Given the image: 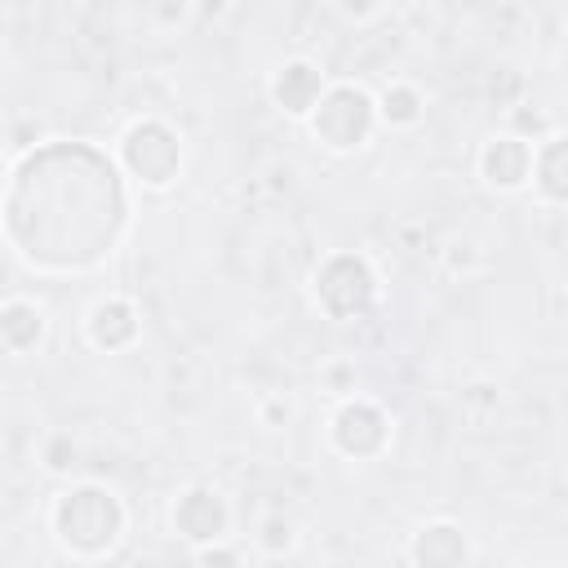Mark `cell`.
Segmentation results:
<instances>
[{
    "mask_svg": "<svg viewBox=\"0 0 568 568\" xmlns=\"http://www.w3.org/2000/svg\"><path fill=\"white\" fill-rule=\"evenodd\" d=\"M84 337H89V346L102 351V355H124V351H133L138 337H142V315H138V306H133L129 297L106 293V297H98V302L84 311Z\"/></svg>",
    "mask_w": 568,
    "mask_h": 568,
    "instance_id": "9c48e42d",
    "label": "cell"
},
{
    "mask_svg": "<svg viewBox=\"0 0 568 568\" xmlns=\"http://www.w3.org/2000/svg\"><path fill=\"white\" fill-rule=\"evenodd\" d=\"M200 9H204L209 18H217V13H226V0H200Z\"/></svg>",
    "mask_w": 568,
    "mask_h": 568,
    "instance_id": "d4e9b609",
    "label": "cell"
},
{
    "mask_svg": "<svg viewBox=\"0 0 568 568\" xmlns=\"http://www.w3.org/2000/svg\"><path fill=\"white\" fill-rule=\"evenodd\" d=\"M408 559L426 568H457L475 559V546L457 519H426L408 541Z\"/></svg>",
    "mask_w": 568,
    "mask_h": 568,
    "instance_id": "7c38bea8",
    "label": "cell"
},
{
    "mask_svg": "<svg viewBox=\"0 0 568 568\" xmlns=\"http://www.w3.org/2000/svg\"><path fill=\"white\" fill-rule=\"evenodd\" d=\"M311 297L328 320H364L382 297L377 266L355 248H337L311 271Z\"/></svg>",
    "mask_w": 568,
    "mask_h": 568,
    "instance_id": "5b68a950",
    "label": "cell"
},
{
    "mask_svg": "<svg viewBox=\"0 0 568 568\" xmlns=\"http://www.w3.org/2000/svg\"><path fill=\"white\" fill-rule=\"evenodd\" d=\"M75 142L31 146L4 186V240L44 275H80L106 262L129 226V186L115 155L89 146L71 186Z\"/></svg>",
    "mask_w": 568,
    "mask_h": 568,
    "instance_id": "6da1fadb",
    "label": "cell"
},
{
    "mask_svg": "<svg viewBox=\"0 0 568 568\" xmlns=\"http://www.w3.org/2000/svg\"><path fill=\"white\" fill-rule=\"evenodd\" d=\"M288 417H293V404H288L284 395H262V399H257V422H262L266 430H280Z\"/></svg>",
    "mask_w": 568,
    "mask_h": 568,
    "instance_id": "d6986e66",
    "label": "cell"
},
{
    "mask_svg": "<svg viewBox=\"0 0 568 568\" xmlns=\"http://www.w3.org/2000/svg\"><path fill=\"white\" fill-rule=\"evenodd\" d=\"M169 524L191 550L222 541V537H231V501L213 484H186V488H178V497L169 506Z\"/></svg>",
    "mask_w": 568,
    "mask_h": 568,
    "instance_id": "52a82bcc",
    "label": "cell"
},
{
    "mask_svg": "<svg viewBox=\"0 0 568 568\" xmlns=\"http://www.w3.org/2000/svg\"><path fill=\"white\" fill-rule=\"evenodd\" d=\"M448 266H453V271L475 266V248H470V244H453V248H448Z\"/></svg>",
    "mask_w": 568,
    "mask_h": 568,
    "instance_id": "cb8c5ba5",
    "label": "cell"
},
{
    "mask_svg": "<svg viewBox=\"0 0 568 568\" xmlns=\"http://www.w3.org/2000/svg\"><path fill=\"white\" fill-rule=\"evenodd\" d=\"M528 186L546 209H564L568 200V133L564 129H550L532 142Z\"/></svg>",
    "mask_w": 568,
    "mask_h": 568,
    "instance_id": "8fae6325",
    "label": "cell"
},
{
    "mask_svg": "<svg viewBox=\"0 0 568 568\" xmlns=\"http://www.w3.org/2000/svg\"><path fill=\"white\" fill-rule=\"evenodd\" d=\"M124 532H129V506L120 501L115 488L98 479H71L49 501V537L58 541L62 555L80 564L115 555Z\"/></svg>",
    "mask_w": 568,
    "mask_h": 568,
    "instance_id": "7a4b0ae2",
    "label": "cell"
},
{
    "mask_svg": "<svg viewBox=\"0 0 568 568\" xmlns=\"http://www.w3.org/2000/svg\"><path fill=\"white\" fill-rule=\"evenodd\" d=\"M293 546H297V524L284 510H271L257 519V550L266 559H284V555H293Z\"/></svg>",
    "mask_w": 568,
    "mask_h": 568,
    "instance_id": "2e32d148",
    "label": "cell"
},
{
    "mask_svg": "<svg viewBox=\"0 0 568 568\" xmlns=\"http://www.w3.org/2000/svg\"><path fill=\"white\" fill-rule=\"evenodd\" d=\"M324 84H328V75H324L320 62H311V58H284V62L271 71L266 93H271V106H275L280 115H288V120L302 124L306 111L320 102Z\"/></svg>",
    "mask_w": 568,
    "mask_h": 568,
    "instance_id": "30bf717a",
    "label": "cell"
},
{
    "mask_svg": "<svg viewBox=\"0 0 568 568\" xmlns=\"http://www.w3.org/2000/svg\"><path fill=\"white\" fill-rule=\"evenodd\" d=\"M40 466L49 475H58V479H71L80 470V444H75V435L71 430H49L40 439Z\"/></svg>",
    "mask_w": 568,
    "mask_h": 568,
    "instance_id": "9a60e30c",
    "label": "cell"
},
{
    "mask_svg": "<svg viewBox=\"0 0 568 568\" xmlns=\"http://www.w3.org/2000/svg\"><path fill=\"white\" fill-rule=\"evenodd\" d=\"M324 386L342 399V395H351L355 390V364H346V359H333L328 368H324Z\"/></svg>",
    "mask_w": 568,
    "mask_h": 568,
    "instance_id": "ffe728a7",
    "label": "cell"
},
{
    "mask_svg": "<svg viewBox=\"0 0 568 568\" xmlns=\"http://www.w3.org/2000/svg\"><path fill=\"white\" fill-rule=\"evenodd\" d=\"M373 102H377V129L408 133L426 120V93L413 80H390L382 93H373Z\"/></svg>",
    "mask_w": 568,
    "mask_h": 568,
    "instance_id": "5bb4252c",
    "label": "cell"
},
{
    "mask_svg": "<svg viewBox=\"0 0 568 568\" xmlns=\"http://www.w3.org/2000/svg\"><path fill=\"white\" fill-rule=\"evenodd\" d=\"M462 399L475 404V408H493V404H497V386H493V382H475V386L462 390Z\"/></svg>",
    "mask_w": 568,
    "mask_h": 568,
    "instance_id": "603a6c76",
    "label": "cell"
},
{
    "mask_svg": "<svg viewBox=\"0 0 568 568\" xmlns=\"http://www.w3.org/2000/svg\"><path fill=\"white\" fill-rule=\"evenodd\" d=\"M333 9H337V18H342V22L364 27V22H373V18H382V13H386V0H333Z\"/></svg>",
    "mask_w": 568,
    "mask_h": 568,
    "instance_id": "ac0fdd59",
    "label": "cell"
},
{
    "mask_svg": "<svg viewBox=\"0 0 568 568\" xmlns=\"http://www.w3.org/2000/svg\"><path fill=\"white\" fill-rule=\"evenodd\" d=\"M528 164H532V142H524V138L510 133V129L484 138L479 151H475V173H479V182H484L488 191H497V195L524 191V186H528Z\"/></svg>",
    "mask_w": 568,
    "mask_h": 568,
    "instance_id": "ba28073f",
    "label": "cell"
},
{
    "mask_svg": "<svg viewBox=\"0 0 568 568\" xmlns=\"http://www.w3.org/2000/svg\"><path fill=\"white\" fill-rule=\"evenodd\" d=\"M195 559H200V564H240V559H244V550H235V546H226V537H222V541H209V546H195Z\"/></svg>",
    "mask_w": 568,
    "mask_h": 568,
    "instance_id": "44dd1931",
    "label": "cell"
},
{
    "mask_svg": "<svg viewBox=\"0 0 568 568\" xmlns=\"http://www.w3.org/2000/svg\"><path fill=\"white\" fill-rule=\"evenodd\" d=\"M115 164H120L124 182L160 195L182 178V164H186L182 133L160 115H138L115 138Z\"/></svg>",
    "mask_w": 568,
    "mask_h": 568,
    "instance_id": "3957f363",
    "label": "cell"
},
{
    "mask_svg": "<svg viewBox=\"0 0 568 568\" xmlns=\"http://www.w3.org/2000/svg\"><path fill=\"white\" fill-rule=\"evenodd\" d=\"M328 448L346 462H373L390 448V417L377 399L351 390L337 399L333 417H328Z\"/></svg>",
    "mask_w": 568,
    "mask_h": 568,
    "instance_id": "8992f818",
    "label": "cell"
},
{
    "mask_svg": "<svg viewBox=\"0 0 568 568\" xmlns=\"http://www.w3.org/2000/svg\"><path fill=\"white\" fill-rule=\"evenodd\" d=\"M302 124H306V133H311V142L320 151H328V155H355L377 133V102H373V93L364 84L333 80V84H324L320 102L306 111Z\"/></svg>",
    "mask_w": 568,
    "mask_h": 568,
    "instance_id": "277c9868",
    "label": "cell"
},
{
    "mask_svg": "<svg viewBox=\"0 0 568 568\" xmlns=\"http://www.w3.org/2000/svg\"><path fill=\"white\" fill-rule=\"evenodd\" d=\"M555 124L541 115V111H532V106H510V133H519L524 142H537L541 133H550Z\"/></svg>",
    "mask_w": 568,
    "mask_h": 568,
    "instance_id": "e0dca14e",
    "label": "cell"
},
{
    "mask_svg": "<svg viewBox=\"0 0 568 568\" xmlns=\"http://www.w3.org/2000/svg\"><path fill=\"white\" fill-rule=\"evenodd\" d=\"M186 9H191V0H151V13L160 27H178L186 18Z\"/></svg>",
    "mask_w": 568,
    "mask_h": 568,
    "instance_id": "7402d4cb",
    "label": "cell"
},
{
    "mask_svg": "<svg viewBox=\"0 0 568 568\" xmlns=\"http://www.w3.org/2000/svg\"><path fill=\"white\" fill-rule=\"evenodd\" d=\"M44 333H49V315L40 302H31V297H4L0 302V346L9 355L40 351Z\"/></svg>",
    "mask_w": 568,
    "mask_h": 568,
    "instance_id": "4fadbf2b",
    "label": "cell"
},
{
    "mask_svg": "<svg viewBox=\"0 0 568 568\" xmlns=\"http://www.w3.org/2000/svg\"><path fill=\"white\" fill-rule=\"evenodd\" d=\"M9 173H13V169H9V160L0 155V200H4V186H9Z\"/></svg>",
    "mask_w": 568,
    "mask_h": 568,
    "instance_id": "484cf974",
    "label": "cell"
}]
</instances>
